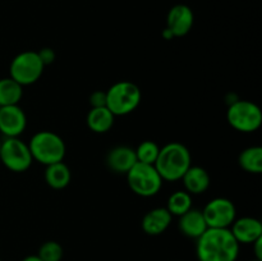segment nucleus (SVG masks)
I'll use <instances>...</instances> for the list:
<instances>
[{"mask_svg":"<svg viewBox=\"0 0 262 261\" xmlns=\"http://www.w3.org/2000/svg\"><path fill=\"white\" fill-rule=\"evenodd\" d=\"M227 120L238 132L253 133L261 127L262 112L255 102L238 99L228 106Z\"/></svg>","mask_w":262,"mask_h":261,"instance_id":"39448f33","label":"nucleus"},{"mask_svg":"<svg viewBox=\"0 0 262 261\" xmlns=\"http://www.w3.org/2000/svg\"><path fill=\"white\" fill-rule=\"evenodd\" d=\"M38 56H40L41 61L43 63V66H49V64L53 63L55 60V51L50 48H43L40 51H37Z\"/></svg>","mask_w":262,"mask_h":261,"instance_id":"393cba45","label":"nucleus"},{"mask_svg":"<svg viewBox=\"0 0 262 261\" xmlns=\"http://www.w3.org/2000/svg\"><path fill=\"white\" fill-rule=\"evenodd\" d=\"M27 127V115L19 105L0 107V133L4 138L19 137Z\"/></svg>","mask_w":262,"mask_h":261,"instance_id":"9d476101","label":"nucleus"},{"mask_svg":"<svg viewBox=\"0 0 262 261\" xmlns=\"http://www.w3.org/2000/svg\"><path fill=\"white\" fill-rule=\"evenodd\" d=\"M181 179L183 182L184 191L191 194L204 193L207 191L210 183H211L210 174L207 173L206 169L201 168V166L191 165Z\"/></svg>","mask_w":262,"mask_h":261,"instance_id":"dca6fc26","label":"nucleus"},{"mask_svg":"<svg viewBox=\"0 0 262 261\" xmlns=\"http://www.w3.org/2000/svg\"><path fill=\"white\" fill-rule=\"evenodd\" d=\"M90 105L91 107H102L106 106V92L95 91L90 96Z\"/></svg>","mask_w":262,"mask_h":261,"instance_id":"b1692460","label":"nucleus"},{"mask_svg":"<svg viewBox=\"0 0 262 261\" xmlns=\"http://www.w3.org/2000/svg\"><path fill=\"white\" fill-rule=\"evenodd\" d=\"M0 261H2V260H0Z\"/></svg>","mask_w":262,"mask_h":261,"instance_id":"7c9ffc66","label":"nucleus"},{"mask_svg":"<svg viewBox=\"0 0 262 261\" xmlns=\"http://www.w3.org/2000/svg\"><path fill=\"white\" fill-rule=\"evenodd\" d=\"M166 209L173 216H181L192 209V194L187 191H176L169 196Z\"/></svg>","mask_w":262,"mask_h":261,"instance_id":"412c9836","label":"nucleus"},{"mask_svg":"<svg viewBox=\"0 0 262 261\" xmlns=\"http://www.w3.org/2000/svg\"><path fill=\"white\" fill-rule=\"evenodd\" d=\"M140 87L129 81H119L106 91V107L115 115L123 117L135 112L141 104Z\"/></svg>","mask_w":262,"mask_h":261,"instance_id":"20e7f679","label":"nucleus"},{"mask_svg":"<svg viewBox=\"0 0 262 261\" xmlns=\"http://www.w3.org/2000/svg\"><path fill=\"white\" fill-rule=\"evenodd\" d=\"M253 246V252H255V258L256 260L262 261V237L258 238L257 241L252 243Z\"/></svg>","mask_w":262,"mask_h":261,"instance_id":"a878e982","label":"nucleus"},{"mask_svg":"<svg viewBox=\"0 0 262 261\" xmlns=\"http://www.w3.org/2000/svg\"><path fill=\"white\" fill-rule=\"evenodd\" d=\"M33 160L42 165L63 161L66 158L67 147L63 138L51 130H40L31 137L28 142Z\"/></svg>","mask_w":262,"mask_h":261,"instance_id":"7ed1b4c3","label":"nucleus"},{"mask_svg":"<svg viewBox=\"0 0 262 261\" xmlns=\"http://www.w3.org/2000/svg\"><path fill=\"white\" fill-rule=\"evenodd\" d=\"M64 255L63 247L56 241H46L38 248L37 256L41 261H61Z\"/></svg>","mask_w":262,"mask_h":261,"instance_id":"5701e85b","label":"nucleus"},{"mask_svg":"<svg viewBox=\"0 0 262 261\" xmlns=\"http://www.w3.org/2000/svg\"><path fill=\"white\" fill-rule=\"evenodd\" d=\"M163 37L165 38V40H171V38H174V36H173V33H171L170 31L165 27L163 31Z\"/></svg>","mask_w":262,"mask_h":261,"instance_id":"bb28decb","label":"nucleus"},{"mask_svg":"<svg viewBox=\"0 0 262 261\" xmlns=\"http://www.w3.org/2000/svg\"><path fill=\"white\" fill-rule=\"evenodd\" d=\"M43 178L48 186L53 189H63L71 183V169L64 161L50 164V165H46Z\"/></svg>","mask_w":262,"mask_h":261,"instance_id":"a211bd4d","label":"nucleus"},{"mask_svg":"<svg viewBox=\"0 0 262 261\" xmlns=\"http://www.w3.org/2000/svg\"><path fill=\"white\" fill-rule=\"evenodd\" d=\"M241 168L251 174L262 173V147L261 146H250L239 154L238 158Z\"/></svg>","mask_w":262,"mask_h":261,"instance_id":"aec40b11","label":"nucleus"},{"mask_svg":"<svg viewBox=\"0 0 262 261\" xmlns=\"http://www.w3.org/2000/svg\"><path fill=\"white\" fill-rule=\"evenodd\" d=\"M202 214L209 228H230L233 222L237 219L235 205L225 197L210 200L205 205Z\"/></svg>","mask_w":262,"mask_h":261,"instance_id":"1a4fd4ad","label":"nucleus"},{"mask_svg":"<svg viewBox=\"0 0 262 261\" xmlns=\"http://www.w3.org/2000/svg\"><path fill=\"white\" fill-rule=\"evenodd\" d=\"M45 66L37 51H22L13 58L9 67V77L20 86L36 83L42 76Z\"/></svg>","mask_w":262,"mask_h":261,"instance_id":"0eeeda50","label":"nucleus"},{"mask_svg":"<svg viewBox=\"0 0 262 261\" xmlns=\"http://www.w3.org/2000/svg\"><path fill=\"white\" fill-rule=\"evenodd\" d=\"M128 186L137 196L152 197L160 192L163 187V178L154 165L137 163L127 174Z\"/></svg>","mask_w":262,"mask_h":261,"instance_id":"423d86ee","label":"nucleus"},{"mask_svg":"<svg viewBox=\"0 0 262 261\" xmlns=\"http://www.w3.org/2000/svg\"><path fill=\"white\" fill-rule=\"evenodd\" d=\"M0 146H2V140H0Z\"/></svg>","mask_w":262,"mask_h":261,"instance_id":"c756f323","label":"nucleus"},{"mask_svg":"<svg viewBox=\"0 0 262 261\" xmlns=\"http://www.w3.org/2000/svg\"><path fill=\"white\" fill-rule=\"evenodd\" d=\"M173 215L166 207H155L146 212L142 219V229L148 235H160L170 227Z\"/></svg>","mask_w":262,"mask_h":261,"instance_id":"4468645a","label":"nucleus"},{"mask_svg":"<svg viewBox=\"0 0 262 261\" xmlns=\"http://www.w3.org/2000/svg\"><path fill=\"white\" fill-rule=\"evenodd\" d=\"M191 165V153L181 142H169L160 147V153L154 164L163 181L168 182L181 181Z\"/></svg>","mask_w":262,"mask_h":261,"instance_id":"f03ea898","label":"nucleus"},{"mask_svg":"<svg viewBox=\"0 0 262 261\" xmlns=\"http://www.w3.org/2000/svg\"><path fill=\"white\" fill-rule=\"evenodd\" d=\"M136 163V151L129 146H115L106 155L107 168L117 174H127Z\"/></svg>","mask_w":262,"mask_h":261,"instance_id":"ddd939ff","label":"nucleus"},{"mask_svg":"<svg viewBox=\"0 0 262 261\" xmlns=\"http://www.w3.org/2000/svg\"><path fill=\"white\" fill-rule=\"evenodd\" d=\"M22 261H41V258L37 255H28Z\"/></svg>","mask_w":262,"mask_h":261,"instance_id":"cd10ccee","label":"nucleus"},{"mask_svg":"<svg viewBox=\"0 0 262 261\" xmlns=\"http://www.w3.org/2000/svg\"><path fill=\"white\" fill-rule=\"evenodd\" d=\"M0 161L8 170L14 171V173H23L30 169L33 159L28 143L20 140L19 137H10L2 141Z\"/></svg>","mask_w":262,"mask_h":261,"instance_id":"6e6552de","label":"nucleus"},{"mask_svg":"<svg viewBox=\"0 0 262 261\" xmlns=\"http://www.w3.org/2000/svg\"><path fill=\"white\" fill-rule=\"evenodd\" d=\"M194 15L191 8L186 4H177L170 8L166 17V28L174 37H183L193 27Z\"/></svg>","mask_w":262,"mask_h":261,"instance_id":"9b49d317","label":"nucleus"},{"mask_svg":"<svg viewBox=\"0 0 262 261\" xmlns=\"http://www.w3.org/2000/svg\"><path fill=\"white\" fill-rule=\"evenodd\" d=\"M178 228L183 235L197 240V238L204 234L205 230L209 227L205 222L202 210L192 207L191 210H188V211L179 216Z\"/></svg>","mask_w":262,"mask_h":261,"instance_id":"2eb2a0df","label":"nucleus"},{"mask_svg":"<svg viewBox=\"0 0 262 261\" xmlns=\"http://www.w3.org/2000/svg\"><path fill=\"white\" fill-rule=\"evenodd\" d=\"M135 151L137 161L154 165L156 159H158L159 153H160V146L156 142H154V141L146 140L141 142Z\"/></svg>","mask_w":262,"mask_h":261,"instance_id":"4be33fe9","label":"nucleus"},{"mask_svg":"<svg viewBox=\"0 0 262 261\" xmlns=\"http://www.w3.org/2000/svg\"><path fill=\"white\" fill-rule=\"evenodd\" d=\"M23 96V86L10 77L0 78V107L18 105Z\"/></svg>","mask_w":262,"mask_h":261,"instance_id":"6ab92c4d","label":"nucleus"},{"mask_svg":"<svg viewBox=\"0 0 262 261\" xmlns=\"http://www.w3.org/2000/svg\"><path fill=\"white\" fill-rule=\"evenodd\" d=\"M114 120L115 115L106 106L91 107L86 118L90 129L95 133H99V135L109 132L114 125Z\"/></svg>","mask_w":262,"mask_h":261,"instance_id":"f3484780","label":"nucleus"},{"mask_svg":"<svg viewBox=\"0 0 262 261\" xmlns=\"http://www.w3.org/2000/svg\"><path fill=\"white\" fill-rule=\"evenodd\" d=\"M250 261H260V260H256V258H252V260H250Z\"/></svg>","mask_w":262,"mask_h":261,"instance_id":"c85d7f7f","label":"nucleus"},{"mask_svg":"<svg viewBox=\"0 0 262 261\" xmlns=\"http://www.w3.org/2000/svg\"><path fill=\"white\" fill-rule=\"evenodd\" d=\"M196 241L199 261H237L239 255L241 245L229 228H207Z\"/></svg>","mask_w":262,"mask_h":261,"instance_id":"f257e3e1","label":"nucleus"},{"mask_svg":"<svg viewBox=\"0 0 262 261\" xmlns=\"http://www.w3.org/2000/svg\"><path fill=\"white\" fill-rule=\"evenodd\" d=\"M229 229L239 245H252L262 237V223L252 216L235 219Z\"/></svg>","mask_w":262,"mask_h":261,"instance_id":"f8f14e48","label":"nucleus"}]
</instances>
